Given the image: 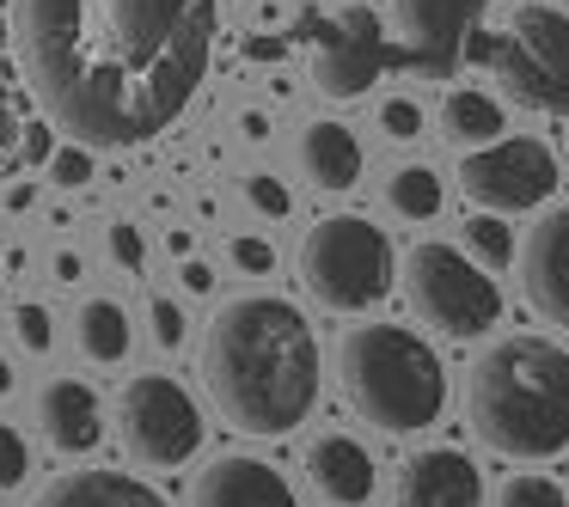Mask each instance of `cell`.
<instances>
[{
    "mask_svg": "<svg viewBox=\"0 0 569 507\" xmlns=\"http://www.w3.org/2000/svg\"><path fill=\"white\" fill-rule=\"evenodd\" d=\"M13 50L74 148H148L214 62V0H13Z\"/></svg>",
    "mask_w": 569,
    "mask_h": 507,
    "instance_id": "1",
    "label": "cell"
},
{
    "mask_svg": "<svg viewBox=\"0 0 569 507\" xmlns=\"http://www.w3.org/2000/svg\"><path fill=\"white\" fill-rule=\"evenodd\" d=\"M202 385L221 422L251 440L295 434L319 404V336L282 294H233L202 336Z\"/></svg>",
    "mask_w": 569,
    "mask_h": 507,
    "instance_id": "2",
    "label": "cell"
},
{
    "mask_svg": "<svg viewBox=\"0 0 569 507\" xmlns=\"http://www.w3.org/2000/svg\"><path fill=\"white\" fill-rule=\"evenodd\" d=\"M466 422L502 458H557L569 446V348L502 336L466 373Z\"/></svg>",
    "mask_w": 569,
    "mask_h": 507,
    "instance_id": "3",
    "label": "cell"
},
{
    "mask_svg": "<svg viewBox=\"0 0 569 507\" xmlns=\"http://www.w3.org/2000/svg\"><path fill=\"white\" fill-rule=\"evenodd\" d=\"M337 379L361 422L380 434H422L447 409V367L429 336L405 324H356L337 343Z\"/></svg>",
    "mask_w": 569,
    "mask_h": 507,
    "instance_id": "4",
    "label": "cell"
},
{
    "mask_svg": "<svg viewBox=\"0 0 569 507\" xmlns=\"http://www.w3.org/2000/svg\"><path fill=\"white\" fill-rule=\"evenodd\" d=\"M471 62H483L496 74L508 104L545 116H569V13L527 0L515 7L508 31H478L471 38Z\"/></svg>",
    "mask_w": 569,
    "mask_h": 507,
    "instance_id": "5",
    "label": "cell"
},
{
    "mask_svg": "<svg viewBox=\"0 0 569 507\" xmlns=\"http://www.w3.org/2000/svg\"><path fill=\"white\" fill-rule=\"evenodd\" d=\"M398 270L392 239L368 221V214H325L300 239V282L325 312H368L392 294Z\"/></svg>",
    "mask_w": 569,
    "mask_h": 507,
    "instance_id": "6",
    "label": "cell"
},
{
    "mask_svg": "<svg viewBox=\"0 0 569 507\" xmlns=\"http://www.w3.org/2000/svg\"><path fill=\"white\" fill-rule=\"evenodd\" d=\"M405 300L429 331L453 336V343H471L483 336L490 324H502V287L496 275L483 270L471 251L447 245V239H422V245L405 251Z\"/></svg>",
    "mask_w": 569,
    "mask_h": 507,
    "instance_id": "7",
    "label": "cell"
},
{
    "mask_svg": "<svg viewBox=\"0 0 569 507\" xmlns=\"http://www.w3.org/2000/svg\"><path fill=\"white\" fill-rule=\"evenodd\" d=\"M117 434H123V453L136 458L141 470H172L184 458L202 453V422L197 397L184 392L166 373H136V379L117 392Z\"/></svg>",
    "mask_w": 569,
    "mask_h": 507,
    "instance_id": "8",
    "label": "cell"
},
{
    "mask_svg": "<svg viewBox=\"0 0 569 507\" xmlns=\"http://www.w3.org/2000/svg\"><path fill=\"white\" fill-rule=\"evenodd\" d=\"M300 38L312 43V87L325 99H361L380 74L398 68V50L386 43V26L373 7H343V13H300Z\"/></svg>",
    "mask_w": 569,
    "mask_h": 507,
    "instance_id": "9",
    "label": "cell"
},
{
    "mask_svg": "<svg viewBox=\"0 0 569 507\" xmlns=\"http://www.w3.org/2000/svg\"><path fill=\"white\" fill-rule=\"evenodd\" d=\"M459 190L478 214H527L557 190V153L532 135H502L459 160Z\"/></svg>",
    "mask_w": 569,
    "mask_h": 507,
    "instance_id": "10",
    "label": "cell"
},
{
    "mask_svg": "<svg viewBox=\"0 0 569 507\" xmlns=\"http://www.w3.org/2000/svg\"><path fill=\"white\" fill-rule=\"evenodd\" d=\"M490 0H392L398 68L422 80H453L471 62V38L483 31Z\"/></svg>",
    "mask_w": 569,
    "mask_h": 507,
    "instance_id": "11",
    "label": "cell"
},
{
    "mask_svg": "<svg viewBox=\"0 0 569 507\" xmlns=\"http://www.w3.org/2000/svg\"><path fill=\"white\" fill-rule=\"evenodd\" d=\"M392 507H483V470L459 446H429L398 465Z\"/></svg>",
    "mask_w": 569,
    "mask_h": 507,
    "instance_id": "12",
    "label": "cell"
},
{
    "mask_svg": "<svg viewBox=\"0 0 569 507\" xmlns=\"http://www.w3.org/2000/svg\"><path fill=\"white\" fill-rule=\"evenodd\" d=\"M520 287H527L532 312H539L545 324L569 331V202L551 209L527 233V251H520Z\"/></svg>",
    "mask_w": 569,
    "mask_h": 507,
    "instance_id": "13",
    "label": "cell"
},
{
    "mask_svg": "<svg viewBox=\"0 0 569 507\" xmlns=\"http://www.w3.org/2000/svg\"><path fill=\"white\" fill-rule=\"evenodd\" d=\"M38 428H43V440H50L56 453L87 458L92 446L104 440V404H99V392H92L87 379H74V373L43 379V392H38Z\"/></svg>",
    "mask_w": 569,
    "mask_h": 507,
    "instance_id": "14",
    "label": "cell"
},
{
    "mask_svg": "<svg viewBox=\"0 0 569 507\" xmlns=\"http://www.w3.org/2000/svg\"><path fill=\"white\" fill-rule=\"evenodd\" d=\"M190 507H300V495L288 489V477L276 465L251 453H227L190 489Z\"/></svg>",
    "mask_w": 569,
    "mask_h": 507,
    "instance_id": "15",
    "label": "cell"
},
{
    "mask_svg": "<svg viewBox=\"0 0 569 507\" xmlns=\"http://www.w3.org/2000/svg\"><path fill=\"white\" fill-rule=\"evenodd\" d=\"M307 483L325 507H361V501H373L380 470H373V453L356 434H319L307 446Z\"/></svg>",
    "mask_w": 569,
    "mask_h": 507,
    "instance_id": "16",
    "label": "cell"
},
{
    "mask_svg": "<svg viewBox=\"0 0 569 507\" xmlns=\"http://www.w3.org/2000/svg\"><path fill=\"white\" fill-rule=\"evenodd\" d=\"M295 165H300V178H307L312 190L343 196V190L361 184V141L349 135L343 123H331V116H312V123H300V135H295Z\"/></svg>",
    "mask_w": 569,
    "mask_h": 507,
    "instance_id": "17",
    "label": "cell"
},
{
    "mask_svg": "<svg viewBox=\"0 0 569 507\" xmlns=\"http://www.w3.org/2000/svg\"><path fill=\"white\" fill-rule=\"evenodd\" d=\"M31 507H166V501L129 470H68Z\"/></svg>",
    "mask_w": 569,
    "mask_h": 507,
    "instance_id": "18",
    "label": "cell"
},
{
    "mask_svg": "<svg viewBox=\"0 0 569 507\" xmlns=\"http://www.w3.org/2000/svg\"><path fill=\"white\" fill-rule=\"evenodd\" d=\"M435 129H441V141L478 153V148H496V141H502L508 116H502V99H490V92L447 87L441 92V111H435Z\"/></svg>",
    "mask_w": 569,
    "mask_h": 507,
    "instance_id": "19",
    "label": "cell"
},
{
    "mask_svg": "<svg viewBox=\"0 0 569 507\" xmlns=\"http://www.w3.org/2000/svg\"><path fill=\"white\" fill-rule=\"evenodd\" d=\"M74 336H80V355L87 361H99V367H117V361L129 355V312L117 306V300H104V294H92V300H80V312H74Z\"/></svg>",
    "mask_w": 569,
    "mask_h": 507,
    "instance_id": "20",
    "label": "cell"
},
{
    "mask_svg": "<svg viewBox=\"0 0 569 507\" xmlns=\"http://www.w3.org/2000/svg\"><path fill=\"white\" fill-rule=\"evenodd\" d=\"M441 178L429 172V165H398L392 178H386V202H392V214H405V221H435L441 214Z\"/></svg>",
    "mask_w": 569,
    "mask_h": 507,
    "instance_id": "21",
    "label": "cell"
},
{
    "mask_svg": "<svg viewBox=\"0 0 569 507\" xmlns=\"http://www.w3.org/2000/svg\"><path fill=\"white\" fill-rule=\"evenodd\" d=\"M466 251L483 270H508L515 263V233L502 226V214H471L466 221Z\"/></svg>",
    "mask_w": 569,
    "mask_h": 507,
    "instance_id": "22",
    "label": "cell"
},
{
    "mask_svg": "<svg viewBox=\"0 0 569 507\" xmlns=\"http://www.w3.org/2000/svg\"><path fill=\"white\" fill-rule=\"evenodd\" d=\"M496 507H569V501H563V489H557L551 477L520 470V477H508L502 489H496Z\"/></svg>",
    "mask_w": 569,
    "mask_h": 507,
    "instance_id": "23",
    "label": "cell"
},
{
    "mask_svg": "<svg viewBox=\"0 0 569 507\" xmlns=\"http://www.w3.org/2000/svg\"><path fill=\"white\" fill-rule=\"evenodd\" d=\"M26 470H31V446H26V434H19L13 422H0V495L19 489V483H26Z\"/></svg>",
    "mask_w": 569,
    "mask_h": 507,
    "instance_id": "24",
    "label": "cell"
},
{
    "mask_svg": "<svg viewBox=\"0 0 569 507\" xmlns=\"http://www.w3.org/2000/svg\"><path fill=\"white\" fill-rule=\"evenodd\" d=\"M422 129H429V123H422V104L417 99H386L380 104V135L386 141H417Z\"/></svg>",
    "mask_w": 569,
    "mask_h": 507,
    "instance_id": "25",
    "label": "cell"
},
{
    "mask_svg": "<svg viewBox=\"0 0 569 507\" xmlns=\"http://www.w3.org/2000/svg\"><path fill=\"white\" fill-rule=\"evenodd\" d=\"M104 239H111V257L123 263L129 275L148 270V239H141V226H136V221H111V226H104Z\"/></svg>",
    "mask_w": 569,
    "mask_h": 507,
    "instance_id": "26",
    "label": "cell"
},
{
    "mask_svg": "<svg viewBox=\"0 0 569 507\" xmlns=\"http://www.w3.org/2000/svg\"><path fill=\"white\" fill-rule=\"evenodd\" d=\"M13 331H19V343H26V355H50V348H56V324H50V312L31 306V300L13 312Z\"/></svg>",
    "mask_w": 569,
    "mask_h": 507,
    "instance_id": "27",
    "label": "cell"
},
{
    "mask_svg": "<svg viewBox=\"0 0 569 507\" xmlns=\"http://www.w3.org/2000/svg\"><path fill=\"white\" fill-rule=\"evenodd\" d=\"M246 202H251L258 214H270V221H282V214L295 209L288 184H282V178H270V172H251V178H246Z\"/></svg>",
    "mask_w": 569,
    "mask_h": 507,
    "instance_id": "28",
    "label": "cell"
},
{
    "mask_svg": "<svg viewBox=\"0 0 569 507\" xmlns=\"http://www.w3.org/2000/svg\"><path fill=\"white\" fill-rule=\"evenodd\" d=\"M87 178H92V148H56V160H50V184L80 190Z\"/></svg>",
    "mask_w": 569,
    "mask_h": 507,
    "instance_id": "29",
    "label": "cell"
},
{
    "mask_svg": "<svg viewBox=\"0 0 569 507\" xmlns=\"http://www.w3.org/2000/svg\"><path fill=\"white\" fill-rule=\"evenodd\" d=\"M148 318H153V343H160V348H178V343H184V312H178V300H153V306H148Z\"/></svg>",
    "mask_w": 569,
    "mask_h": 507,
    "instance_id": "30",
    "label": "cell"
},
{
    "mask_svg": "<svg viewBox=\"0 0 569 507\" xmlns=\"http://www.w3.org/2000/svg\"><path fill=\"white\" fill-rule=\"evenodd\" d=\"M233 263H239L246 275H270V270H276V251L263 245V239H233Z\"/></svg>",
    "mask_w": 569,
    "mask_h": 507,
    "instance_id": "31",
    "label": "cell"
},
{
    "mask_svg": "<svg viewBox=\"0 0 569 507\" xmlns=\"http://www.w3.org/2000/svg\"><path fill=\"white\" fill-rule=\"evenodd\" d=\"M184 287H190V294H209V287H214L209 263H184Z\"/></svg>",
    "mask_w": 569,
    "mask_h": 507,
    "instance_id": "32",
    "label": "cell"
},
{
    "mask_svg": "<svg viewBox=\"0 0 569 507\" xmlns=\"http://www.w3.org/2000/svg\"><path fill=\"white\" fill-rule=\"evenodd\" d=\"M56 282H80V257H74V251H56Z\"/></svg>",
    "mask_w": 569,
    "mask_h": 507,
    "instance_id": "33",
    "label": "cell"
},
{
    "mask_svg": "<svg viewBox=\"0 0 569 507\" xmlns=\"http://www.w3.org/2000/svg\"><path fill=\"white\" fill-rule=\"evenodd\" d=\"M239 129H246V141H263V135H270V123H263L258 111H246V116H239Z\"/></svg>",
    "mask_w": 569,
    "mask_h": 507,
    "instance_id": "34",
    "label": "cell"
},
{
    "mask_svg": "<svg viewBox=\"0 0 569 507\" xmlns=\"http://www.w3.org/2000/svg\"><path fill=\"white\" fill-rule=\"evenodd\" d=\"M7 135H13V123H7V111H0V172H7V160H13V141Z\"/></svg>",
    "mask_w": 569,
    "mask_h": 507,
    "instance_id": "35",
    "label": "cell"
},
{
    "mask_svg": "<svg viewBox=\"0 0 569 507\" xmlns=\"http://www.w3.org/2000/svg\"><path fill=\"white\" fill-rule=\"evenodd\" d=\"M7 392H13V361L0 355V397H7Z\"/></svg>",
    "mask_w": 569,
    "mask_h": 507,
    "instance_id": "36",
    "label": "cell"
}]
</instances>
